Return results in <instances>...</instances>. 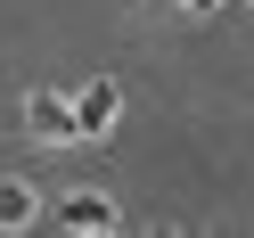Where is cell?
Wrapping results in <instances>:
<instances>
[{"label": "cell", "instance_id": "cell-1", "mask_svg": "<svg viewBox=\"0 0 254 238\" xmlns=\"http://www.w3.org/2000/svg\"><path fill=\"white\" fill-rule=\"evenodd\" d=\"M25 132L50 140V148H74V140H82V115H74V99H58V90H33V99H25Z\"/></svg>", "mask_w": 254, "mask_h": 238}, {"label": "cell", "instance_id": "cell-2", "mask_svg": "<svg viewBox=\"0 0 254 238\" xmlns=\"http://www.w3.org/2000/svg\"><path fill=\"white\" fill-rule=\"evenodd\" d=\"M50 214H58V230H82V238H107V230H123V214L99 197V189H74V197H58Z\"/></svg>", "mask_w": 254, "mask_h": 238}, {"label": "cell", "instance_id": "cell-3", "mask_svg": "<svg viewBox=\"0 0 254 238\" xmlns=\"http://www.w3.org/2000/svg\"><path fill=\"white\" fill-rule=\"evenodd\" d=\"M115 107H123V90H115V82H82V99H74V115H82V140H107Z\"/></svg>", "mask_w": 254, "mask_h": 238}, {"label": "cell", "instance_id": "cell-4", "mask_svg": "<svg viewBox=\"0 0 254 238\" xmlns=\"http://www.w3.org/2000/svg\"><path fill=\"white\" fill-rule=\"evenodd\" d=\"M41 214H50V205H41L25 181H0V230H33Z\"/></svg>", "mask_w": 254, "mask_h": 238}, {"label": "cell", "instance_id": "cell-5", "mask_svg": "<svg viewBox=\"0 0 254 238\" xmlns=\"http://www.w3.org/2000/svg\"><path fill=\"white\" fill-rule=\"evenodd\" d=\"M181 8H189V17H205V8H221V0H181Z\"/></svg>", "mask_w": 254, "mask_h": 238}]
</instances>
